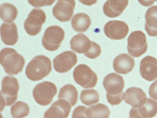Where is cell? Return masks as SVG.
<instances>
[{"label": "cell", "mask_w": 157, "mask_h": 118, "mask_svg": "<svg viewBox=\"0 0 157 118\" xmlns=\"http://www.w3.org/2000/svg\"><path fill=\"white\" fill-rule=\"evenodd\" d=\"M71 104L64 99H58L44 113V118H67L71 110Z\"/></svg>", "instance_id": "13"}, {"label": "cell", "mask_w": 157, "mask_h": 118, "mask_svg": "<svg viewBox=\"0 0 157 118\" xmlns=\"http://www.w3.org/2000/svg\"><path fill=\"white\" fill-rule=\"evenodd\" d=\"M78 91L74 86L68 84L60 89L58 99H64L71 104V106H75L78 101Z\"/></svg>", "instance_id": "22"}, {"label": "cell", "mask_w": 157, "mask_h": 118, "mask_svg": "<svg viewBox=\"0 0 157 118\" xmlns=\"http://www.w3.org/2000/svg\"><path fill=\"white\" fill-rule=\"evenodd\" d=\"M79 1H80V2H81L82 4H83L84 5L88 6H93L94 4H95L98 0H78Z\"/></svg>", "instance_id": "34"}, {"label": "cell", "mask_w": 157, "mask_h": 118, "mask_svg": "<svg viewBox=\"0 0 157 118\" xmlns=\"http://www.w3.org/2000/svg\"><path fill=\"white\" fill-rule=\"evenodd\" d=\"M73 77L75 83L85 88L95 87L98 81L97 74L90 67L84 64L79 65L74 69Z\"/></svg>", "instance_id": "6"}, {"label": "cell", "mask_w": 157, "mask_h": 118, "mask_svg": "<svg viewBox=\"0 0 157 118\" xmlns=\"http://www.w3.org/2000/svg\"><path fill=\"white\" fill-rule=\"evenodd\" d=\"M65 38L64 30L57 26L47 28L42 39L43 47L48 51L54 52L58 50Z\"/></svg>", "instance_id": "7"}, {"label": "cell", "mask_w": 157, "mask_h": 118, "mask_svg": "<svg viewBox=\"0 0 157 118\" xmlns=\"http://www.w3.org/2000/svg\"><path fill=\"white\" fill-rule=\"evenodd\" d=\"M92 41L84 34H79L72 38L70 41L71 49L79 54H85L91 49Z\"/></svg>", "instance_id": "19"}, {"label": "cell", "mask_w": 157, "mask_h": 118, "mask_svg": "<svg viewBox=\"0 0 157 118\" xmlns=\"http://www.w3.org/2000/svg\"><path fill=\"white\" fill-rule=\"evenodd\" d=\"M140 4L144 7H150L154 4V1L152 0H138Z\"/></svg>", "instance_id": "33"}, {"label": "cell", "mask_w": 157, "mask_h": 118, "mask_svg": "<svg viewBox=\"0 0 157 118\" xmlns=\"http://www.w3.org/2000/svg\"><path fill=\"white\" fill-rule=\"evenodd\" d=\"M104 32L105 36L111 40H121L127 36L129 27L124 22L111 20L105 25Z\"/></svg>", "instance_id": "12"}, {"label": "cell", "mask_w": 157, "mask_h": 118, "mask_svg": "<svg viewBox=\"0 0 157 118\" xmlns=\"http://www.w3.org/2000/svg\"><path fill=\"white\" fill-rule=\"evenodd\" d=\"M46 20V14L41 9H34L29 14L24 22V29L31 36H36L42 29V26Z\"/></svg>", "instance_id": "9"}, {"label": "cell", "mask_w": 157, "mask_h": 118, "mask_svg": "<svg viewBox=\"0 0 157 118\" xmlns=\"http://www.w3.org/2000/svg\"><path fill=\"white\" fill-rule=\"evenodd\" d=\"M138 111L143 118H152L157 114V102L148 98L146 103L142 106L138 108Z\"/></svg>", "instance_id": "25"}, {"label": "cell", "mask_w": 157, "mask_h": 118, "mask_svg": "<svg viewBox=\"0 0 157 118\" xmlns=\"http://www.w3.org/2000/svg\"><path fill=\"white\" fill-rule=\"evenodd\" d=\"M148 44L145 34L141 31L132 32L128 38L127 49L134 57H140L147 51Z\"/></svg>", "instance_id": "8"}, {"label": "cell", "mask_w": 157, "mask_h": 118, "mask_svg": "<svg viewBox=\"0 0 157 118\" xmlns=\"http://www.w3.org/2000/svg\"><path fill=\"white\" fill-rule=\"evenodd\" d=\"M29 113V107L27 103L18 101L11 108V114L13 118H24Z\"/></svg>", "instance_id": "27"}, {"label": "cell", "mask_w": 157, "mask_h": 118, "mask_svg": "<svg viewBox=\"0 0 157 118\" xmlns=\"http://www.w3.org/2000/svg\"><path fill=\"white\" fill-rule=\"evenodd\" d=\"M101 54V48L98 44L92 41L91 49L84 54L86 57L90 59H95L98 57Z\"/></svg>", "instance_id": "28"}, {"label": "cell", "mask_w": 157, "mask_h": 118, "mask_svg": "<svg viewBox=\"0 0 157 118\" xmlns=\"http://www.w3.org/2000/svg\"><path fill=\"white\" fill-rule=\"evenodd\" d=\"M149 95L152 99L157 101V81L151 85L149 88Z\"/></svg>", "instance_id": "31"}, {"label": "cell", "mask_w": 157, "mask_h": 118, "mask_svg": "<svg viewBox=\"0 0 157 118\" xmlns=\"http://www.w3.org/2000/svg\"><path fill=\"white\" fill-rule=\"evenodd\" d=\"M135 66V60L127 54H121L113 61V67L117 73L126 74L130 73Z\"/></svg>", "instance_id": "17"}, {"label": "cell", "mask_w": 157, "mask_h": 118, "mask_svg": "<svg viewBox=\"0 0 157 118\" xmlns=\"http://www.w3.org/2000/svg\"><path fill=\"white\" fill-rule=\"evenodd\" d=\"M81 102L86 106H91L100 101L98 92L94 89L84 90L80 95Z\"/></svg>", "instance_id": "26"}, {"label": "cell", "mask_w": 157, "mask_h": 118, "mask_svg": "<svg viewBox=\"0 0 157 118\" xmlns=\"http://www.w3.org/2000/svg\"><path fill=\"white\" fill-rule=\"evenodd\" d=\"M91 24V18L85 13H78L72 19V29L78 33H85L90 27Z\"/></svg>", "instance_id": "21"}, {"label": "cell", "mask_w": 157, "mask_h": 118, "mask_svg": "<svg viewBox=\"0 0 157 118\" xmlns=\"http://www.w3.org/2000/svg\"><path fill=\"white\" fill-rule=\"evenodd\" d=\"M129 118H143L139 111L138 108H132L129 112Z\"/></svg>", "instance_id": "32"}, {"label": "cell", "mask_w": 157, "mask_h": 118, "mask_svg": "<svg viewBox=\"0 0 157 118\" xmlns=\"http://www.w3.org/2000/svg\"><path fill=\"white\" fill-rule=\"evenodd\" d=\"M0 62L6 73L17 75L21 72L25 65V59L14 49L4 48L0 53Z\"/></svg>", "instance_id": "3"}, {"label": "cell", "mask_w": 157, "mask_h": 118, "mask_svg": "<svg viewBox=\"0 0 157 118\" xmlns=\"http://www.w3.org/2000/svg\"><path fill=\"white\" fill-rule=\"evenodd\" d=\"M104 88L107 91V99L110 104L114 106L121 103L123 90L125 86L124 80L121 76L117 73L108 74L103 81Z\"/></svg>", "instance_id": "1"}, {"label": "cell", "mask_w": 157, "mask_h": 118, "mask_svg": "<svg viewBox=\"0 0 157 118\" xmlns=\"http://www.w3.org/2000/svg\"><path fill=\"white\" fill-rule=\"evenodd\" d=\"M111 112L107 105L98 103L87 108L86 115L88 118H109Z\"/></svg>", "instance_id": "23"}, {"label": "cell", "mask_w": 157, "mask_h": 118, "mask_svg": "<svg viewBox=\"0 0 157 118\" xmlns=\"http://www.w3.org/2000/svg\"><path fill=\"white\" fill-rule=\"evenodd\" d=\"M57 93L56 85L45 81L38 84L33 90V95L36 102L41 106H47L52 102Z\"/></svg>", "instance_id": "5"}, {"label": "cell", "mask_w": 157, "mask_h": 118, "mask_svg": "<svg viewBox=\"0 0 157 118\" xmlns=\"http://www.w3.org/2000/svg\"><path fill=\"white\" fill-rule=\"evenodd\" d=\"M1 118H2V116H1Z\"/></svg>", "instance_id": "36"}, {"label": "cell", "mask_w": 157, "mask_h": 118, "mask_svg": "<svg viewBox=\"0 0 157 118\" xmlns=\"http://www.w3.org/2000/svg\"><path fill=\"white\" fill-rule=\"evenodd\" d=\"M78 61L76 54L71 51L63 52L53 60L54 70L59 73H65L71 70Z\"/></svg>", "instance_id": "10"}, {"label": "cell", "mask_w": 157, "mask_h": 118, "mask_svg": "<svg viewBox=\"0 0 157 118\" xmlns=\"http://www.w3.org/2000/svg\"><path fill=\"white\" fill-rule=\"evenodd\" d=\"M55 1L56 0H28L31 6L36 8L50 6L54 4Z\"/></svg>", "instance_id": "29"}, {"label": "cell", "mask_w": 157, "mask_h": 118, "mask_svg": "<svg viewBox=\"0 0 157 118\" xmlns=\"http://www.w3.org/2000/svg\"><path fill=\"white\" fill-rule=\"evenodd\" d=\"M129 0H108L104 6L103 11L109 18H115L122 14L128 5Z\"/></svg>", "instance_id": "16"}, {"label": "cell", "mask_w": 157, "mask_h": 118, "mask_svg": "<svg viewBox=\"0 0 157 118\" xmlns=\"http://www.w3.org/2000/svg\"><path fill=\"white\" fill-rule=\"evenodd\" d=\"M75 5V0H58L52 9L53 15L61 22H68L72 17Z\"/></svg>", "instance_id": "11"}, {"label": "cell", "mask_w": 157, "mask_h": 118, "mask_svg": "<svg viewBox=\"0 0 157 118\" xmlns=\"http://www.w3.org/2000/svg\"><path fill=\"white\" fill-rule=\"evenodd\" d=\"M19 89V83L15 77L12 76L4 77L0 93L1 111H2L4 107L11 106L16 102Z\"/></svg>", "instance_id": "4"}, {"label": "cell", "mask_w": 157, "mask_h": 118, "mask_svg": "<svg viewBox=\"0 0 157 118\" xmlns=\"http://www.w3.org/2000/svg\"><path fill=\"white\" fill-rule=\"evenodd\" d=\"M123 97L126 103L134 108L142 106L146 103L148 99L143 89L136 87L128 88L124 93Z\"/></svg>", "instance_id": "15"}, {"label": "cell", "mask_w": 157, "mask_h": 118, "mask_svg": "<svg viewBox=\"0 0 157 118\" xmlns=\"http://www.w3.org/2000/svg\"><path fill=\"white\" fill-rule=\"evenodd\" d=\"M52 71L50 58L44 55L35 57L26 67L25 74L31 81H39L47 77Z\"/></svg>", "instance_id": "2"}, {"label": "cell", "mask_w": 157, "mask_h": 118, "mask_svg": "<svg viewBox=\"0 0 157 118\" xmlns=\"http://www.w3.org/2000/svg\"><path fill=\"white\" fill-rule=\"evenodd\" d=\"M18 15V10L14 5L10 3L2 4L0 8V17L6 23H11Z\"/></svg>", "instance_id": "24"}, {"label": "cell", "mask_w": 157, "mask_h": 118, "mask_svg": "<svg viewBox=\"0 0 157 118\" xmlns=\"http://www.w3.org/2000/svg\"><path fill=\"white\" fill-rule=\"evenodd\" d=\"M145 29L151 37L157 36V6H152L148 9L145 14Z\"/></svg>", "instance_id": "20"}, {"label": "cell", "mask_w": 157, "mask_h": 118, "mask_svg": "<svg viewBox=\"0 0 157 118\" xmlns=\"http://www.w3.org/2000/svg\"><path fill=\"white\" fill-rule=\"evenodd\" d=\"M140 72L144 79L152 81L157 78V60L152 56H148L141 60Z\"/></svg>", "instance_id": "14"}, {"label": "cell", "mask_w": 157, "mask_h": 118, "mask_svg": "<svg viewBox=\"0 0 157 118\" xmlns=\"http://www.w3.org/2000/svg\"><path fill=\"white\" fill-rule=\"evenodd\" d=\"M152 1H154V2H155V1H157V0H152Z\"/></svg>", "instance_id": "35"}, {"label": "cell", "mask_w": 157, "mask_h": 118, "mask_svg": "<svg viewBox=\"0 0 157 118\" xmlns=\"http://www.w3.org/2000/svg\"><path fill=\"white\" fill-rule=\"evenodd\" d=\"M1 37L2 42L7 45H14L18 40V29L14 23H4L0 29Z\"/></svg>", "instance_id": "18"}, {"label": "cell", "mask_w": 157, "mask_h": 118, "mask_svg": "<svg viewBox=\"0 0 157 118\" xmlns=\"http://www.w3.org/2000/svg\"><path fill=\"white\" fill-rule=\"evenodd\" d=\"M87 108L84 106H77L72 113V118H88L86 115Z\"/></svg>", "instance_id": "30"}]
</instances>
